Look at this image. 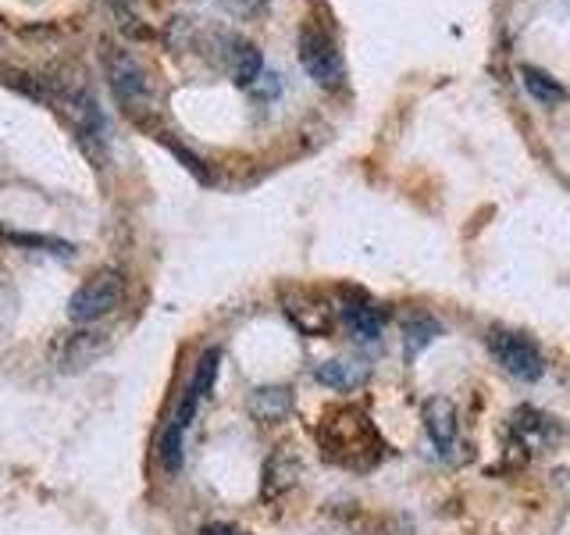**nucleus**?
I'll return each instance as SVG.
<instances>
[{"label": "nucleus", "mask_w": 570, "mask_h": 535, "mask_svg": "<svg viewBox=\"0 0 570 535\" xmlns=\"http://www.w3.org/2000/svg\"><path fill=\"white\" fill-rule=\"evenodd\" d=\"M318 439H321V450L329 453V461L343 468L364 471L382 457L379 428L368 422V414L354 411V407H343V411L329 414L318 428Z\"/></svg>", "instance_id": "f257e3e1"}, {"label": "nucleus", "mask_w": 570, "mask_h": 535, "mask_svg": "<svg viewBox=\"0 0 570 535\" xmlns=\"http://www.w3.org/2000/svg\"><path fill=\"white\" fill-rule=\"evenodd\" d=\"M122 293H125L122 272H114V268H100L94 278H86V283L75 289V297L69 300V318L72 322H79V325L97 322V318L111 314L114 308H119Z\"/></svg>", "instance_id": "f03ea898"}, {"label": "nucleus", "mask_w": 570, "mask_h": 535, "mask_svg": "<svg viewBox=\"0 0 570 535\" xmlns=\"http://www.w3.org/2000/svg\"><path fill=\"white\" fill-rule=\"evenodd\" d=\"M485 343H488L492 357H496V361L503 364V372H510L513 378L535 382V378H542V372H546L538 347L528 336H521V333H507V328H488Z\"/></svg>", "instance_id": "7ed1b4c3"}, {"label": "nucleus", "mask_w": 570, "mask_h": 535, "mask_svg": "<svg viewBox=\"0 0 570 535\" xmlns=\"http://www.w3.org/2000/svg\"><path fill=\"white\" fill-rule=\"evenodd\" d=\"M300 61H303V69L310 72V79H314L318 86H329L335 89L343 83V58H339V50L332 47V40L325 33H318V29H307L300 33Z\"/></svg>", "instance_id": "20e7f679"}, {"label": "nucleus", "mask_w": 570, "mask_h": 535, "mask_svg": "<svg viewBox=\"0 0 570 535\" xmlns=\"http://www.w3.org/2000/svg\"><path fill=\"white\" fill-rule=\"evenodd\" d=\"M103 69H108L114 97H119L125 108H136L150 97L147 72H142V65L133 54H125V50H103Z\"/></svg>", "instance_id": "39448f33"}, {"label": "nucleus", "mask_w": 570, "mask_h": 535, "mask_svg": "<svg viewBox=\"0 0 570 535\" xmlns=\"http://www.w3.org/2000/svg\"><path fill=\"white\" fill-rule=\"evenodd\" d=\"M303 475V461L293 446H278L275 453L268 457L264 464V482H261V496L264 500H278L282 493H289Z\"/></svg>", "instance_id": "423d86ee"}, {"label": "nucleus", "mask_w": 570, "mask_h": 535, "mask_svg": "<svg viewBox=\"0 0 570 535\" xmlns=\"http://www.w3.org/2000/svg\"><path fill=\"white\" fill-rule=\"evenodd\" d=\"M218 361H222V350H207V353L200 357L197 375H193V382L186 386L183 403H178V411H175V418H172V425H178L183 432H186V425L193 422V414H197L200 400H203L207 393H211V386H214V378H218Z\"/></svg>", "instance_id": "0eeeda50"}, {"label": "nucleus", "mask_w": 570, "mask_h": 535, "mask_svg": "<svg viewBox=\"0 0 570 535\" xmlns=\"http://www.w3.org/2000/svg\"><path fill=\"white\" fill-rule=\"evenodd\" d=\"M285 314H289L293 325L307 336H325L332 328V308L303 289H293V297L285 293Z\"/></svg>", "instance_id": "6e6552de"}, {"label": "nucleus", "mask_w": 570, "mask_h": 535, "mask_svg": "<svg viewBox=\"0 0 570 535\" xmlns=\"http://www.w3.org/2000/svg\"><path fill=\"white\" fill-rule=\"evenodd\" d=\"M346 303H343V318L349 325V333H354L357 339H379L382 336V314L379 308L371 303L368 293L360 289H346L343 293Z\"/></svg>", "instance_id": "1a4fd4ad"}, {"label": "nucleus", "mask_w": 570, "mask_h": 535, "mask_svg": "<svg viewBox=\"0 0 570 535\" xmlns=\"http://www.w3.org/2000/svg\"><path fill=\"white\" fill-rule=\"evenodd\" d=\"M314 378L321 386L339 389V393H354L371 378V368L364 361H346V357H332V361H321L314 368Z\"/></svg>", "instance_id": "9d476101"}, {"label": "nucleus", "mask_w": 570, "mask_h": 535, "mask_svg": "<svg viewBox=\"0 0 570 535\" xmlns=\"http://www.w3.org/2000/svg\"><path fill=\"white\" fill-rule=\"evenodd\" d=\"M421 418H424L428 436H432L438 450H449L453 439H457V407H453L446 397H432L424 403Z\"/></svg>", "instance_id": "9b49d317"}, {"label": "nucleus", "mask_w": 570, "mask_h": 535, "mask_svg": "<svg viewBox=\"0 0 570 535\" xmlns=\"http://www.w3.org/2000/svg\"><path fill=\"white\" fill-rule=\"evenodd\" d=\"M246 407H250V414L257 418V422H282V418L293 411V389L257 386L250 393V400H246Z\"/></svg>", "instance_id": "f8f14e48"}, {"label": "nucleus", "mask_w": 570, "mask_h": 535, "mask_svg": "<svg viewBox=\"0 0 570 535\" xmlns=\"http://www.w3.org/2000/svg\"><path fill=\"white\" fill-rule=\"evenodd\" d=\"M228 65H232V79H236L239 86L250 89L257 79H261V50H257L253 43L246 40H232V50H228Z\"/></svg>", "instance_id": "ddd939ff"}, {"label": "nucleus", "mask_w": 570, "mask_h": 535, "mask_svg": "<svg viewBox=\"0 0 570 535\" xmlns=\"http://www.w3.org/2000/svg\"><path fill=\"white\" fill-rule=\"evenodd\" d=\"M443 336V325L435 322V318H424V314H418V318H410V322L404 325V353H407V361H413L428 343L432 339H438Z\"/></svg>", "instance_id": "4468645a"}, {"label": "nucleus", "mask_w": 570, "mask_h": 535, "mask_svg": "<svg viewBox=\"0 0 570 535\" xmlns=\"http://www.w3.org/2000/svg\"><path fill=\"white\" fill-rule=\"evenodd\" d=\"M103 350H108V336L103 333H79L69 339V347H64V361L72 368H83L89 361H97Z\"/></svg>", "instance_id": "2eb2a0df"}, {"label": "nucleus", "mask_w": 570, "mask_h": 535, "mask_svg": "<svg viewBox=\"0 0 570 535\" xmlns=\"http://www.w3.org/2000/svg\"><path fill=\"white\" fill-rule=\"evenodd\" d=\"M521 75H524L528 94L535 97V100H542V104H563V100H567V89H563L560 83H556L553 75L538 72V69H531V65H524Z\"/></svg>", "instance_id": "dca6fc26"}, {"label": "nucleus", "mask_w": 570, "mask_h": 535, "mask_svg": "<svg viewBox=\"0 0 570 535\" xmlns=\"http://www.w3.org/2000/svg\"><path fill=\"white\" fill-rule=\"evenodd\" d=\"M158 457H161L164 471H178V468H183V428H178V425H168V428L161 432V439H158Z\"/></svg>", "instance_id": "f3484780"}, {"label": "nucleus", "mask_w": 570, "mask_h": 535, "mask_svg": "<svg viewBox=\"0 0 570 535\" xmlns=\"http://www.w3.org/2000/svg\"><path fill=\"white\" fill-rule=\"evenodd\" d=\"M8 239H15V244H22V247H44L47 253H64L69 258L72 253V247L69 244H61V239H47V236H25V233H4Z\"/></svg>", "instance_id": "a211bd4d"}, {"label": "nucleus", "mask_w": 570, "mask_h": 535, "mask_svg": "<svg viewBox=\"0 0 570 535\" xmlns=\"http://www.w3.org/2000/svg\"><path fill=\"white\" fill-rule=\"evenodd\" d=\"M108 4L114 8V15H119V22H122V29H128V33H136V0H108Z\"/></svg>", "instance_id": "6ab92c4d"}, {"label": "nucleus", "mask_w": 570, "mask_h": 535, "mask_svg": "<svg viewBox=\"0 0 570 535\" xmlns=\"http://www.w3.org/2000/svg\"><path fill=\"white\" fill-rule=\"evenodd\" d=\"M200 535H250V532H243L236 525H207V528H200Z\"/></svg>", "instance_id": "aec40b11"}]
</instances>
